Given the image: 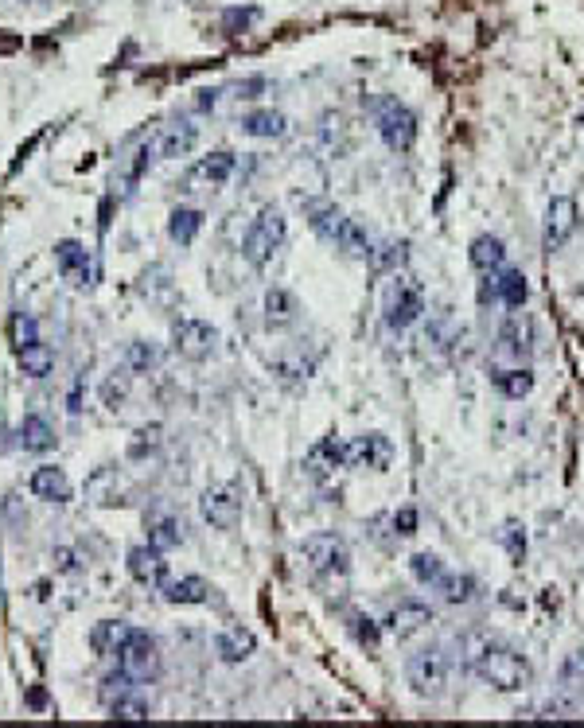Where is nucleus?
<instances>
[{"instance_id": "1", "label": "nucleus", "mask_w": 584, "mask_h": 728, "mask_svg": "<svg viewBox=\"0 0 584 728\" xmlns=\"http://www.w3.org/2000/svg\"><path fill=\"white\" fill-rule=\"evenodd\" d=\"M464 662L483 686L499 693H518L534 682V666L522 651H514L507 643L491 639V635H468L464 639Z\"/></svg>"}, {"instance_id": "2", "label": "nucleus", "mask_w": 584, "mask_h": 728, "mask_svg": "<svg viewBox=\"0 0 584 728\" xmlns=\"http://www.w3.org/2000/svg\"><path fill=\"white\" fill-rule=\"evenodd\" d=\"M285 238H289V222H285V215H281L277 207H265V211L250 222L246 238H242V254H246V261H250L254 269H265L273 257L285 250Z\"/></svg>"}, {"instance_id": "3", "label": "nucleus", "mask_w": 584, "mask_h": 728, "mask_svg": "<svg viewBox=\"0 0 584 728\" xmlns=\"http://www.w3.org/2000/svg\"><path fill=\"white\" fill-rule=\"evenodd\" d=\"M300 553L320 581H343L351 573V549L339 534H312V538H304Z\"/></svg>"}, {"instance_id": "4", "label": "nucleus", "mask_w": 584, "mask_h": 728, "mask_svg": "<svg viewBox=\"0 0 584 728\" xmlns=\"http://www.w3.org/2000/svg\"><path fill=\"white\" fill-rule=\"evenodd\" d=\"M448 655L440 647H429V651H417V655L405 662V682L417 697H440L448 690Z\"/></svg>"}, {"instance_id": "5", "label": "nucleus", "mask_w": 584, "mask_h": 728, "mask_svg": "<svg viewBox=\"0 0 584 728\" xmlns=\"http://www.w3.org/2000/svg\"><path fill=\"white\" fill-rule=\"evenodd\" d=\"M421 312H425V292H421L417 281H409V277H398L386 289V296H382V320H386L390 331L413 328L421 320Z\"/></svg>"}, {"instance_id": "6", "label": "nucleus", "mask_w": 584, "mask_h": 728, "mask_svg": "<svg viewBox=\"0 0 584 728\" xmlns=\"http://www.w3.org/2000/svg\"><path fill=\"white\" fill-rule=\"evenodd\" d=\"M374 125H378V137L386 141V148H394V152H409V148L417 145V117L398 98H386L378 106Z\"/></svg>"}, {"instance_id": "7", "label": "nucleus", "mask_w": 584, "mask_h": 728, "mask_svg": "<svg viewBox=\"0 0 584 728\" xmlns=\"http://www.w3.org/2000/svg\"><path fill=\"white\" fill-rule=\"evenodd\" d=\"M117 666H121L125 674H133L137 682L156 678V674H160V647H156V639H152L148 631H137V627H133L129 643L117 651Z\"/></svg>"}, {"instance_id": "8", "label": "nucleus", "mask_w": 584, "mask_h": 728, "mask_svg": "<svg viewBox=\"0 0 584 728\" xmlns=\"http://www.w3.org/2000/svg\"><path fill=\"white\" fill-rule=\"evenodd\" d=\"M219 343V331L211 328L207 320H176L172 328V347L180 359H191V363H203Z\"/></svg>"}, {"instance_id": "9", "label": "nucleus", "mask_w": 584, "mask_h": 728, "mask_svg": "<svg viewBox=\"0 0 584 728\" xmlns=\"http://www.w3.org/2000/svg\"><path fill=\"white\" fill-rule=\"evenodd\" d=\"M577 222H581L577 199H569V195H557V199L549 203L546 230H542V246H546L549 254H553V250H561V246H565V242L577 234Z\"/></svg>"}, {"instance_id": "10", "label": "nucleus", "mask_w": 584, "mask_h": 728, "mask_svg": "<svg viewBox=\"0 0 584 728\" xmlns=\"http://www.w3.org/2000/svg\"><path fill=\"white\" fill-rule=\"evenodd\" d=\"M199 510H203V518H207L215 530H230V526L242 518V495H238V487H234V483H222V487L203 491Z\"/></svg>"}, {"instance_id": "11", "label": "nucleus", "mask_w": 584, "mask_h": 728, "mask_svg": "<svg viewBox=\"0 0 584 728\" xmlns=\"http://www.w3.org/2000/svg\"><path fill=\"white\" fill-rule=\"evenodd\" d=\"M557 709L561 713H581L584 709V651L569 655L557 674Z\"/></svg>"}, {"instance_id": "12", "label": "nucleus", "mask_w": 584, "mask_h": 728, "mask_svg": "<svg viewBox=\"0 0 584 728\" xmlns=\"http://www.w3.org/2000/svg\"><path fill=\"white\" fill-rule=\"evenodd\" d=\"M129 573H133V581L145 584V588H164L168 581V561H164V549H156L152 542L148 546H133L129 549Z\"/></svg>"}, {"instance_id": "13", "label": "nucleus", "mask_w": 584, "mask_h": 728, "mask_svg": "<svg viewBox=\"0 0 584 728\" xmlns=\"http://www.w3.org/2000/svg\"><path fill=\"white\" fill-rule=\"evenodd\" d=\"M343 464L347 468H374V472H382L390 464V440L378 437V433H366V437L343 444Z\"/></svg>"}, {"instance_id": "14", "label": "nucleus", "mask_w": 584, "mask_h": 728, "mask_svg": "<svg viewBox=\"0 0 584 728\" xmlns=\"http://www.w3.org/2000/svg\"><path fill=\"white\" fill-rule=\"evenodd\" d=\"M433 623V608L429 604H421V600H402L398 608H390V616H386V631L405 643V639H413L417 631H425Z\"/></svg>"}, {"instance_id": "15", "label": "nucleus", "mask_w": 584, "mask_h": 728, "mask_svg": "<svg viewBox=\"0 0 584 728\" xmlns=\"http://www.w3.org/2000/svg\"><path fill=\"white\" fill-rule=\"evenodd\" d=\"M199 141V133H195V125L191 121H172V125H164L156 137H152V152L160 156V160H176V156H187L191 148Z\"/></svg>"}, {"instance_id": "16", "label": "nucleus", "mask_w": 584, "mask_h": 728, "mask_svg": "<svg viewBox=\"0 0 584 728\" xmlns=\"http://www.w3.org/2000/svg\"><path fill=\"white\" fill-rule=\"evenodd\" d=\"M55 261H59V273H63L71 285H90V281H94V261L86 254V246H78L71 238L55 246Z\"/></svg>"}, {"instance_id": "17", "label": "nucleus", "mask_w": 584, "mask_h": 728, "mask_svg": "<svg viewBox=\"0 0 584 728\" xmlns=\"http://www.w3.org/2000/svg\"><path fill=\"white\" fill-rule=\"evenodd\" d=\"M28 487L43 503H71V479H67L63 468H36Z\"/></svg>"}, {"instance_id": "18", "label": "nucleus", "mask_w": 584, "mask_h": 728, "mask_svg": "<svg viewBox=\"0 0 584 728\" xmlns=\"http://www.w3.org/2000/svg\"><path fill=\"white\" fill-rule=\"evenodd\" d=\"M300 320V304L296 296L285 289H269L265 292V328L269 331H289Z\"/></svg>"}, {"instance_id": "19", "label": "nucleus", "mask_w": 584, "mask_h": 728, "mask_svg": "<svg viewBox=\"0 0 584 728\" xmlns=\"http://www.w3.org/2000/svg\"><path fill=\"white\" fill-rule=\"evenodd\" d=\"M304 215L312 222V230H316L320 238H328V242L339 238V230H343V222H347V215H343L335 203H328V199H308V203H304Z\"/></svg>"}, {"instance_id": "20", "label": "nucleus", "mask_w": 584, "mask_h": 728, "mask_svg": "<svg viewBox=\"0 0 584 728\" xmlns=\"http://www.w3.org/2000/svg\"><path fill=\"white\" fill-rule=\"evenodd\" d=\"M129 635H133V627H129L125 619H102V623L94 627V635H90V647H94V655L110 658L129 643Z\"/></svg>"}, {"instance_id": "21", "label": "nucleus", "mask_w": 584, "mask_h": 728, "mask_svg": "<svg viewBox=\"0 0 584 728\" xmlns=\"http://www.w3.org/2000/svg\"><path fill=\"white\" fill-rule=\"evenodd\" d=\"M257 639L250 627H226L219 631V639H215V651H219L222 662H246V658L254 655Z\"/></svg>"}, {"instance_id": "22", "label": "nucleus", "mask_w": 584, "mask_h": 728, "mask_svg": "<svg viewBox=\"0 0 584 728\" xmlns=\"http://www.w3.org/2000/svg\"><path fill=\"white\" fill-rule=\"evenodd\" d=\"M304 468H308L312 479H328L335 468H347V464H343V444L335 437H324L312 452H308V464H304Z\"/></svg>"}, {"instance_id": "23", "label": "nucleus", "mask_w": 584, "mask_h": 728, "mask_svg": "<svg viewBox=\"0 0 584 728\" xmlns=\"http://www.w3.org/2000/svg\"><path fill=\"white\" fill-rule=\"evenodd\" d=\"M499 343H503V351L511 359H530V351H534V328H530V320L511 316L503 324V331H499Z\"/></svg>"}, {"instance_id": "24", "label": "nucleus", "mask_w": 584, "mask_h": 728, "mask_svg": "<svg viewBox=\"0 0 584 728\" xmlns=\"http://www.w3.org/2000/svg\"><path fill=\"white\" fill-rule=\"evenodd\" d=\"M16 363H20V370H24L28 378H47V374L55 370V351L36 339V343H28V347L16 351Z\"/></svg>"}, {"instance_id": "25", "label": "nucleus", "mask_w": 584, "mask_h": 728, "mask_svg": "<svg viewBox=\"0 0 584 728\" xmlns=\"http://www.w3.org/2000/svg\"><path fill=\"white\" fill-rule=\"evenodd\" d=\"M468 257H472V265L479 269V273H495V269H503L507 250H503V242H499V238L479 234V238L472 242V250H468Z\"/></svg>"}, {"instance_id": "26", "label": "nucleus", "mask_w": 584, "mask_h": 728, "mask_svg": "<svg viewBox=\"0 0 584 728\" xmlns=\"http://www.w3.org/2000/svg\"><path fill=\"white\" fill-rule=\"evenodd\" d=\"M211 584L203 581V577H183L176 584H164V600L168 604H207L211 600Z\"/></svg>"}, {"instance_id": "27", "label": "nucleus", "mask_w": 584, "mask_h": 728, "mask_svg": "<svg viewBox=\"0 0 584 728\" xmlns=\"http://www.w3.org/2000/svg\"><path fill=\"white\" fill-rule=\"evenodd\" d=\"M199 230H203V211H195V207H176V211H172V219H168V238H172L176 246H191Z\"/></svg>"}, {"instance_id": "28", "label": "nucleus", "mask_w": 584, "mask_h": 728, "mask_svg": "<svg viewBox=\"0 0 584 728\" xmlns=\"http://www.w3.org/2000/svg\"><path fill=\"white\" fill-rule=\"evenodd\" d=\"M16 437H20V448H24V452H51L55 440H59L55 437V429H51L43 417H24V425H20Z\"/></svg>"}, {"instance_id": "29", "label": "nucleus", "mask_w": 584, "mask_h": 728, "mask_svg": "<svg viewBox=\"0 0 584 728\" xmlns=\"http://www.w3.org/2000/svg\"><path fill=\"white\" fill-rule=\"evenodd\" d=\"M242 129H246L250 137H265V141H269V137H285V133H289V117L277 110H257L242 121Z\"/></svg>"}, {"instance_id": "30", "label": "nucleus", "mask_w": 584, "mask_h": 728, "mask_svg": "<svg viewBox=\"0 0 584 728\" xmlns=\"http://www.w3.org/2000/svg\"><path fill=\"white\" fill-rule=\"evenodd\" d=\"M148 542L156 549H176L183 542V522L176 518V514H160V518H152L148 522Z\"/></svg>"}, {"instance_id": "31", "label": "nucleus", "mask_w": 584, "mask_h": 728, "mask_svg": "<svg viewBox=\"0 0 584 728\" xmlns=\"http://www.w3.org/2000/svg\"><path fill=\"white\" fill-rule=\"evenodd\" d=\"M433 592H440V600H444V604H472L475 581L468 577V573H444V577L433 584Z\"/></svg>"}, {"instance_id": "32", "label": "nucleus", "mask_w": 584, "mask_h": 728, "mask_svg": "<svg viewBox=\"0 0 584 728\" xmlns=\"http://www.w3.org/2000/svg\"><path fill=\"white\" fill-rule=\"evenodd\" d=\"M331 246H335V250H343L347 257H370V254H374V246H370V234H366V230L355 219L343 222V230H339V238H335Z\"/></svg>"}, {"instance_id": "33", "label": "nucleus", "mask_w": 584, "mask_h": 728, "mask_svg": "<svg viewBox=\"0 0 584 728\" xmlns=\"http://www.w3.org/2000/svg\"><path fill=\"white\" fill-rule=\"evenodd\" d=\"M495 289H499V300H503L507 308H522V304L530 300V285H526V277H522L518 269H503V273L495 277Z\"/></svg>"}, {"instance_id": "34", "label": "nucleus", "mask_w": 584, "mask_h": 728, "mask_svg": "<svg viewBox=\"0 0 584 728\" xmlns=\"http://www.w3.org/2000/svg\"><path fill=\"white\" fill-rule=\"evenodd\" d=\"M230 176H234V156H230V152H211V156L199 160V168H195V180L211 183V187H222Z\"/></svg>"}, {"instance_id": "35", "label": "nucleus", "mask_w": 584, "mask_h": 728, "mask_svg": "<svg viewBox=\"0 0 584 728\" xmlns=\"http://www.w3.org/2000/svg\"><path fill=\"white\" fill-rule=\"evenodd\" d=\"M491 382L499 386L503 398H526L534 390V374L530 370H495Z\"/></svg>"}, {"instance_id": "36", "label": "nucleus", "mask_w": 584, "mask_h": 728, "mask_svg": "<svg viewBox=\"0 0 584 728\" xmlns=\"http://www.w3.org/2000/svg\"><path fill=\"white\" fill-rule=\"evenodd\" d=\"M370 261H374L378 273H398L405 261H409V242H382V246L370 254Z\"/></svg>"}, {"instance_id": "37", "label": "nucleus", "mask_w": 584, "mask_h": 728, "mask_svg": "<svg viewBox=\"0 0 584 728\" xmlns=\"http://www.w3.org/2000/svg\"><path fill=\"white\" fill-rule=\"evenodd\" d=\"M160 444H164V429H160V425H141V429L129 437V460H148Z\"/></svg>"}, {"instance_id": "38", "label": "nucleus", "mask_w": 584, "mask_h": 728, "mask_svg": "<svg viewBox=\"0 0 584 728\" xmlns=\"http://www.w3.org/2000/svg\"><path fill=\"white\" fill-rule=\"evenodd\" d=\"M409 569H413L417 584H425V588H433L444 577V561H440L437 553H413L409 557Z\"/></svg>"}, {"instance_id": "39", "label": "nucleus", "mask_w": 584, "mask_h": 728, "mask_svg": "<svg viewBox=\"0 0 584 728\" xmlns=\"http://www.w3.org/2000/svg\"><path fill=\"white\" fill-rule=\"evenodd\" d=\"M110 713L113 717H121V721H148V701L145 697H137V690H129L113 701Z\"/></svg>"}, {"instance_id": "40", "label": "nucleus", "mask_w": 584, "mask_h": 728, "mask_svg": "<svg viewBox=\"0 0 584 728\" xmlns=\"http://www.w3.org/2000/svg\"><path fill=\"white\" fill-rule=\"evenodd\" d=\"M129 370L133 374H148L152 366L160 363V351H156V343H148V339H137V343H129Z\"/></svg>"}, {"instance_id": "41", "label": "nucleus", "mask_w": 584, "mask_h": 728, "mask_svg": "<svg viewBox=\"0 0 584 728\" xmlns=\"http://www.w3.org/2000/svg\"><path fill=\"white\" fill-rule=\"evenodd\" d=\"M8 335H12V347L20 351V347H28V343H36L39 331H36V320L32 316H24V312H16L12 316V324H8Z\"/></svg>"}, {"instance_id": "42", "label": "nucleus", "mask_w": 584, "mask_h": 728, "mask_svg": "<svg viewBox=\"0 0 584 728\" xmlns=\"http://www.w3.org/2000/svg\"><path fill=\"white\" fill-rule=\"evenodd\" d=\"M133 682H137V678H133V674H125V670L117 666V674H106V678H102V701H106V705H113L121 693L133 690Z\"/></svg>"}, {"instance_id": "43", "label": "nucleus", "mask_w": 584, "mask_h": 728, "mask_svg": "<svg viewBox=\"0 0 584 728\" xmlns=\"http://www.w3.org/2000/svg\"><path fill=\"white\" fill-rule=\"evenodd\" d=\"M254 20H257V8H226V12H222V32L238 36V32H246Z\"/></svg>"}, {"instance_id": "44", "label": "nucleus", "mask_w": 584, "mask_h": 728, "mask_svg": "<svg viewBox=\"0 0 584 728\" xmlns=\"http://www.w3.org/2000/svg\"><path fill=\"white\" fill-rule=\"evenodd\" d=\"M351 627H355V639L363 643L366 651H378V623L366 616H355L351 619Z\"/></svg>"}, {"instance_id": "45", "label": "nucleus", "mask_w": 584, "mask_h": 728, "mask_svg": "<svg viewBox=\"0 0 584 728\" xmlns=\"http://www.w3.org/2000/svg\"><path fill=\"white\" fill-rule=\"evenodd\" d=\"M503 542H507V549H511L514 561H522L526 557V534L518 530V526H507V534H503Z\"/></svg>"}, {"instance_id": "46", "label": "nucleus", "mask_w": 584, "mask_h": 728, "mask_svg": "<svg viewBox=\"0 0 584 728\" xmlns=\"http://www.w3.org/2000/svg\"><path fill=\"white\" fill-rule=\"evenodd\" d=\"M394 530H398V534H402V538H409V534H417V510H398V514H394Z\"/></svg>"}, {"instance_id": "47", "label": "nucleus", "mask_w": 584, "mask_h": 728, "mask_svg": "<svg viewBox=\"0 0 584 728\" xmlns=\"http://www.w3.org/2000/svg\"><path fill=\"white\" fill-rule=\"evenodd\" d=\"M121 398H125V378H121V382L110 378V382H106V401H110V409H117V401Z\"/></svg>"}, {"instance_id": "48", "label": "nucleus", "mask_w": 584, "mask_h": 728, "mask_svg": "<svg viewBox=\"0 0 584 728\" xmlns=\"http://www.w3.org/2000/svg\"><path fill=\"white\" fill-rule=\"evenodd\" d=\"M215 98H219V90H203V98H199V110H211V106H215Z\"/></svg>"}, {"instance_id": "49", "label": "nucleus", "mask_w": 584, "mask_h": 728, "mask_svg": "<svg viewBox=\"0 0 584 728\" xmlns=\"http://www.w3.org/2000/svg\"><path fill=\"white\" fill-rule=\"evenodd\" d=\"M28 705H32V709H43V690H32V697H28Z\"/></svg>"}]
</instances>
